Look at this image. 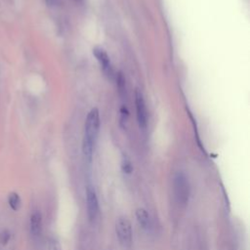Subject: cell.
Here are the masks:
<instances>
[{"label":"cell","instance_id":"7a4b0ae2","mask_svg":"<svg viewBox=\"0 0 250 250\" xmlns=\"http://www.w3.org/2000/svg\"><path fill=\"white\" fill-rule=\"evenodd\" d=\"M174 192L177 202L180 205H187L189 198V184L186 175L179 172L174 177Z\"/></svg>","mask_w":250,"mask_h":250},{"label":"cell","instance_id":"277c9868","mask_svg":"<svg viewBox=\"0 0 250 250\" xmlns=\"http://www.w3.org/2000/svg\"><path fill=\"white\" fill-rule=\"evenodd\" d=\"M93 55L95 56L98 62L100 63V66H101L103 72L104 73V75L108 79H112L114 72H113V67L110 62V59H109L107 53L103 48L96 47L93 49Z\"/></svg>","mask_w":250,"mask_h":250},{"label":"cell","instance_id":"52a82bcc","mask_svg":"<svg viewBox=\"0 0 250 250\" xmlns=\"http://www.w3.org/2000/svg\"><path fill=\"white\" fill-rule=\"evenodd\" d=\"M29 229L33 237H38L42 232V215L38 210L33 211L30 215Z\"/></svg>","mask_w":250,"mask_h":250},{"label":"cell","instance_id":"7c38bea8","mask_svg":"<svg viewBox=\"0 0 250 250\" xmlns=\"http://www.w3.org/2000/svg\"><path fill=\"white\" fill-rule=\"evenodd\" d=\"M48 250H62L60 244L55 241V240H51L49 242V245H48Z\"/></svg>","mask_w":250,"mask_h":250},{"label":"cell","instance_id":"4fadbf2b","mask_svg":"<svg viewBox=\"0 0 250 250\" xmlns=\"http://www.w3.org/2000/svg\"><path fill=\"white\" fill-rule=\"evenodd\" d=\"M45 2H46L48 5L53 6V5H55V4L57 3V0H45Z\"/></svg>","mask_w":250,"mask_h":250},{"label":"cell","instance_id":"ba28073f","mask_svg":"<svg viewBox=\"0 0 250 250\" xmlns=\"http://www.w3.org/2000/svg\"><path fill=\"white\" fill-rule=\"evenodd\" d=\"M135 215H136V219H137L139 225L142 227V229H148L150 228V218L146 209L138 208L136 210Z\"/></svg>","mask_w":250,"mask_h":250},{"label":"cell","instance_id":"8fae6325","mask_svg":"<svg viewBox=\"0 0 250 250\" xmlns=\"http://www.w3.org/2000/svg\"><path fill=\"white\" fill-rule=\"evenodd\" d=\"M10 240V233L8 231H2L0 234V243L2 245H6Z\"/></svg>","mask_w":250,"mask_h":250},{"label":"cell","instance_id":"6da1fadb","mask_svg":"<svg viewBox=\"0 0 250 250\" xmlns=\"http://www.w3.org/2000/svg\"><path fill=\"white\" fill-rule=\"evenodd\" d=\"M100 131V112L97 108H92L85 120L82 150L84 156L90 161L93 156L95 145Z\"/></svg>","mask_w":250,"mask_h":250},{"label":"cell","instance_id":"30bf717a","mask_svg":"<svg viewBox=\"0 0 250 250\" xmlns=\"http://www.w3.org/2000/svg\"><path fill=\"white\" fill-rule=\"evenodd\" d=\"M121 167H122V170H123V172L125 174H131L132 171H133V166H132L130 160L128 158H126V157L123 158Z\"/></svg>","mask_w":250,"mask_h":250},{"label":"cell","instance_id":"3957f363","mask_svg":"<svg viewBox=\"0 0 250 250\" xmlns=\"http://www.w3.org/2000/svg\"><path fill=\"white\" fill-rule=\"evenodd\" d=\"M115 232L116 236L119 240V242L125 246L128 247L132 243V226L128 219L120 217L116 220L115 223Z\"/></svg>","mask_w":250,"mask_h":250},{"label":"cell","instance_id":"5b68a950","mask_svg":"<svg viewBox=\"0 0 250 250\" xmlns=\"http://www.w3.org/2000/svg\"><path fill=\"white\" fill-rule=\"evenodd\" d=\"M135 104H136V115L140 129L145 130L147 126V110L144 97L140 91L135 92Z\"/></svg>","mask_w":250,"mask_h":250},{"label":"cell","instance_id":"8992f818","mask_svg":"<svg viewBox=\"0 0 250 250\" xmlns=\"http://www.w3.org/2000/svg\"><path fill=\"white\" fill-rule=\"evenodd\" d=\"M86 207L89 220H96L99 214V201L95 188L92 186H88L86 188Z\"/></svg>","mask_w":250,"mask_h":250},{"label":"cell","instance_id":"9c48e42d","mask_svg":"<svg viewBox=\"0 0 250 250\" xmlns=\"http://www.w3.org/2000/svg\"><path fill=\"white\" fill-rule=\"evenodd\" d=\"M8 203L14 211H18L21 207V197L17 192H11L8 196Z\"/></svg>","mask_w":250,"mask_h":250}]
</instances>
